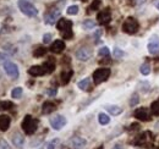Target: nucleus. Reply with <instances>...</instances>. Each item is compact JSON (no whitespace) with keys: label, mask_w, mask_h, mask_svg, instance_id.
<instances>
[{"label":"nucleus","mask_w":159,"mask_h":149,"mask_svg":"<svg viewBox=\"0 0 159 149\" xmlns=\"http://www.w3.org/2000/svg\"><path fill=\"white\" fill-rule=\"evenodd\" d=\"M17 5H19L21 12L28 17H34L38 15V10L36 9V6L33 4H31L28 0H19Z\"/></svg>","instance_id":"obj_1"},{"label":"nucleus","mask_w":159,"mask_h":149,"mask_svg":"<svg viewBox=\"0 0 159 149\" xmlns=\"http://www.w3.org/2000/svg\"><path fill=\"white\" fill-rule=\"evenodd\" d=\"M38 127V121L33 119L31 115H26L22 121V130L25 131L26 134H33Z\"/></svg>","instance_id":"obj_2"},{"label":"nucleus","mask_w":159,"mask_h":149,"mask_svg":"<svg viewBox=\"0 0 159 149\" xmlns=\"http://www.w3.org/2000/svg\"><path fill=\"white\" fill-rule=\"evenodd\" d=\"M139 22L135 17H127L122 25V31L127 34H135L139 31Z\"/></svg>","instance_id":"obj_3"},{"label":"nucleus","mask_w":159,"mask_h":149,"mask_svg":"<svg viewBox=\"0 0 159 149\" xmlns=\"http://www.w3.org/2000/svg\"><path fill=\"white\" fill-rule=\"evenodd\" d=\"M110 76V70L107 69V67H100L97 69L94 72H93V82L96 84H100L102 82H105Z\"/></svg>","instance_id":"obj_4"},{"label":"nucleus","mask_w":159,"mask_h":149,"mask_svg":"<svg viewBox=\"0 0 159 149\" xmlns=\"http://www.w3.org/2000/svg\"><path fill=\"white\" fill-rule=\"evenodd\" d=\"M4 70H5V72L7 74L9 77H11V78H14V79H16V78H19V67H17V65L16 64H14V62H11V61H7V62H5L4 65Z\"/></svg>","instance_id":"obj_5"},{"label":"nucleus","mask_w":159,"mask_h":149,"mask_svg":"<svg viewBox=\"0 0 159 149\" xmlns=\"http://www.w3.org/2000/svg\"><path fill=\"white\" fill-rule=\"evenodd\" d=\"M50 125H52V127L54 130L59 131L66 125V119L64 116H61V115H57V116L50 119Z\"/></svg>","instance_id":"obj_6"},{"label":"nucleus","mask_w":159,"mask_h":149,"mask_svg":"<svg viewBox=\"0 0 159 149\" xmlns=\"http://www.w3.org/2000/svg\"><path fill=\"white\" fill-rule=\"evenodd\" d=\"M147 49H148L149 54H153V55L158 54L159 53V37L158 36H156V34H154L153 37L151 38V40L148 42Z\"/></svg>","instance_id":"obj_7"},{"label":"nucleus","mask_w":159,"mask_h":149,"mask_svg":"<svg viewBox=\"0 0 159 149\" xmlns=\"http://www.w3.org/2000/svg\"><path fill=\"white\" fill-rule=\"evenodd\" d=\"M91 56H92V50L88 48H80L76 52V57L81 61H87L91 59Z\"/></svg>","instance_id":"obj_8"},{"label":"nucleus","mask_w":159,"mask_h":149,"mask_svg":"<svg viewBox=\"0 0 159 149\" xmlns=\"http://www.w3.org/2000/svg\"><path fill=\"white\" fill-rule=\"evenodd\" d=\"M97 20H98V22H99L100 25H108V23L110 22V20H111V14H110V11L107 9V10H103V11L98 12Z\"/></svg>","instance_id":"obj_9"},{"label":"nucleus","mask_w":159,"mask_h":149,"mask_svg":"<svg viewBox=\"0 0 159 149\" xmlns=\"http://www.w3.org/2000/svg\"><path fill=\"white\" fill-rule=\"evenodd\" d=\"M57 27L58 29L61 32H66V31H71L72 29V22L70 20L66 19H60L57 23Z\"/></svg>","instance_id":"obj_10"},{"label":"nucleus","mask_w":159,"mask_h":149,"mask_svg":"<svg viewBox=\"0 0 159 149\" xmlns=\"http://www.w3.org/2000/svg\"><path fill=\"white\" fill-rule=\"evenodd\" d=\"M60 17V10H52L50 12H48L45 15V23L48 25H54L57 22V20Z\"/></svg>","instance_id":"obj_11"},{"label":"nucleus","mask_w":159,"mask_h":149,"mask_svg":"<svg viewBox=\"0 0 159 149\" xmlns=\"http://www.w3.org/2000/svg\"><path fill=\"white\" fill-rule=\"evenodd\" d=\"M135 117H137L141 121H148L149 120V111L146 108H139L135 110Z\"/></svg>","instance_id":"obj_12"},{"label":"nucleus","mask_w":159,"mask_h":149,"mask_svg":"<svg viewBox=\"0 0 159 149\" xmlns=\"http://www.w3.org/2000/svg\"><path fill=\"white\" fill-rule=\"evenodd\" d=\"M64 49H65V43H64L62 40H60V39L55 40V42L52 44V47H50V52H52V53H55V54L62 53Z\"/></svg>","instance_id":"obj_13"},{"label":"nucleus","mask_w":159,"mask_h":149,"mask_svg":"<svg viewBox=\"0 0 159 149\" xmlns=\"http://www.w3.org/2000/svg\"><path fill=\"white\" fill-rule=\"evenodd\" d=\"M70 143H71V147L74 149H82L84 146H86V139H83L82 137H74L71 141H70Z\"/></svg>","instance_id":"obj_14"},{"label":"nucleus","mask_w":159,"mask_h":149,"mask_svg":"<svg viewBox=\"0 0 159 149\" xmlns=\"http://www.w3.org/2000/svg\"><path fill=\"white\" fill-rule=\"evenodd\" d=\"M28 74H31V76H33V77H37V76H43V74H47V72H45V70H44L43 66L36 65V66H32V67L28 69Z\"/></svg>","instance_id":"obj_15"},{"label":"nucleus","mask_w":159,"mask_h":149,"mask_svg":"<svg viewBox=\"0 0 159 149\" xmlns=\"http://www.w3.org/2000/svg\"><path fill=\"white\" fill-rule=\"evenodd\" d=\"M11 124V119L7 115H0V130L7 131Z\"/></svg>","instance_id":"obj_16"},{"label":"nucleus","mask_w":159,"mask_h":149,"mask_svg":"<svg viewBox=\"0 0 159 149\" xmlns=\"http://www.w3.org/2000/svg\"><path fill=\"white\" fill-rule=\"evenodd\" d=\"M12 143H14V146L15 147H17V148H22L23 147V144H25V138H23V136L21 134V133H15V134H12Z\"/></svg>","instance_id":"obj_17"},{"label":"nucleus","mask_w":159,"mask_h":149,"mask_svg":"<svg viewBox=\"0 0 159 149\" xmlns=\"http://www.w3.org/2000/svg\"><path fill=\"white\" fill-rule=\"evenodd\" d=\"M55 109H57V105L53 102H45L42 106V112L43 114H50V112L55 111Z\"/></svg>","instance_id":"obj_18"},{"label":"nucleus","mask_w":159,"mask_h":149,"mask_svg":"<svg viewBox=\"0 0 159 149\" xmlns=\"http://www.w3.org/2000/svg\"><path fill=\"white\" fill-rule=\"evenodd\" d=\"M72 74H74V71H72V70H65V71H62V72H61V76H60L61 83H62V84H67V83L70 82Z\"/></svg>","instance_id":"obj_19"},{"label":"nucleus","mask_w":159,"mask_h":149,"mask_svg":"<svg viewBox=\"0 0 159 149\" xmlns=\"http://www.w3.org/2000/svg\"><path fill=\"white\" fill-rule=\"evenodd\" d=\"M43 67H44V70H45L47 74H52L55 70V62L53 60H48L47 62H44Z\"/></svg>","instance_id":"obj_20"},{"label":"nucleus","mask_w":159,"mask_h":149,"mask_svg":"<svg viewBox=\"0 0 159 149\" xmlns=\"http://www.w3.org/2000/svg\"><path fill=\"white\" fill-rule=\"evenodd\" d=\"M107 110L109 111V114H111V115H114V116H116V115H120L121 112H122V109L118 106V105H109V106H107Z\"/></svg>","instance_id":"obj_21"},{"label":"nucleus","mask_w":159,"mask_h":149,"mask_svg":"<svg viewBox=\"0 0 159 149\" xmlns=\"http://www.w3.org/2000/svg\"><path fill=\"white\" fill-rule=\"evenodd\" d=\"M89 83H91L89 78H84L79 82V88L82 91H89Z\"/></svg>","instance_id":"obj_22"},{"label":"nucleus","mask_w":159,"mask_h":149,"mask_svg":"<svg viewBox=\"0 0 159 149\" xmlns=\"http://www.w3.org/2000/svg\"><path fill=\"white\" fill-rule=\"evenodd\" d=\"M98 121H99L100 125H108V124L110 122V117H109L107 114L100 112L99 115H98Z\"/></svg>","instance_id":"obj_23"},{"label":"nucleus","mask_w":159,"mask_h":149,"mask_svg":"<svg viewBox=\"0 0 159 149\" xmlns=\"http://www.w3.org/2000/svg\"><path fill=\"white\" fill-rule=\"evenodd\" d=\"M11 108H14V103L12 102H9V100L0 102V111H2V110H10Z\"/></svg>","instance_id":"obj_24"},{"label":"nucleus","mask_w":159,"mask_h":149,"mask_svg":"<svg viewBox=\"0 0 159 149\" xmlns=\"http://www.w3.org/2000/svg\"><path fill=\"white\" fill-rule=\"evenodd\" d=\"M139 72L143 74V76L149 74V72H151V66H149V64H148V62L142 64V65H141V67H139Z\"/></svg>","instance_id":"obj_25"},{"label":"nucleus","mask_w":159,"mask_h":149,"mask_svg":"<svg viewBox=\"0 0 159 149\" xmlns=\"http://www.w3.org/2000/svg\"><path fill=\"white\" fill-rule=\"evenodd\" d=\"M82 27L84 29H93L96 27V22L92 21V20H84L83 23H82Z\"/></svg>","instance_id":"obj_26"},{"label":"nucleus","mask_w":159,"mask_h":149,"mask_svg":"<svg viewBox=\"0 0 159 149\" xmlns=\"http://www.w3.org/2000/svg\"><path fill=\"white\" fill-rule=\"evenodd\" d=\"M22 88L21 87H16V88H14L12 89V92H11V97L14 98V99H20L21 95H22Z\"/></svg>","instance_id":"obj_27"},{"label":"nucleus","mask_w":159,"mask_h":149,"mask_svg":"<svg viewBox=\"0 0 159 149\" xmlns=\"http://www.w3.org/2000/svg\"><path fill=\"white\" fill-rule=\"evenodd\" d=\"M45 53H47V49H45L44 47H38V48L33 52V55L36 56V57H40V56L45 55Z\"/></svg>","instance_id":"obj_28"},{"label":"nucleus","mask_w":159,"mask_h":149,"mask_svg":"<svg viewBox=\"0 0 159 149\" xmlns=\"http://www.w3.org/2000/svg\"><path fill=\"white\" fill-rule=\"evenodd\" d=\"M66 12H67L69 15H77V12H79V6H77V5H71V6L67 7Z\"/></svg>","instance_id":"obj_29"},{"label":"nucleus","mask_w":159,"mask_h":149,"mask_svg":"<svg viewBox=\"0 0 159 149\" xmlns=\"http://www.w3.org/2000/svg\"><path fill=\"white\" fill-rule=\"evenodd\" d=\"M144 142H146V133L139 134V136H137V137H136V139H135V144H137V146H139V144H143Z\"/></svg>","instance_id":"obj_30"},{"label":"nucleus","mask_w":159,"mask_h":149,"mask_svg":"<svg viewBox=\"0 0 159 149\" xmlns=\"http://www.w3.org/2000/svg\"><path fill=\"white\" fill-rule=\"evenodd\" d=\"M151 110L154 115H159V100L158 102H153L151 105Z\"/></svg>","instance_id":"obj_31"},{"label":"nucleus","mask_w":159,"mask_h":149,"mask_svg":"<svg viewBox=\"0 0 159 149\" xmlns=\"http://www.w3.org/2000/svg\"><path fill=\"white\" fill-rule=\"evenodd\" d=\"M100 5H102V1H100V0H93V2H92L91 6H89V10H92V11L98 10L100 7Z\"/></svg>","instance_id":"obj_32"},{"label":"nucleus","mask_w":159,"mask_h":149,"mask_svg":"<svg viewBox=\"0 0 159 149\" xmlns=\"http://www.w3.org/2000/svg\"><path fill=\"white\" fill-rule=\"evenodd\" d=\"M58 143H59V139H53V141H50V142L47 144V149H55L57 146H58Z\"/></svg>","instance_id":"obj_33"},{"label":"nucleus","mask_w":159,"mask_h":149,"mask_svg":"<svg viewBox=\"0 0 159 149\" xmlns=\"http://www.w3.org/2000/svg\"><path fill=\"white\" fill-rule=\"evenodd\" d=\"M139 95L135 93L132 97H131V99H130V105L131 106H135V105H137V103H139Z\"/></svg>","instance_id":"obj_34"},{"label":"nucleus","mask_w":159,"mask_h":149,"mask_svg":"<svg viewBox=\"0 0 159 149\" xmlns=\"http://www.w3.org/2000/svg\"><path fill=\"white\" fill-rule=\"evenodd\" d=\"M124 56V52L121 50V49H118V48H115L114 49V57H116V59H120V57H122Z\"/></svg>","instance_id":"obj_35"},{"label":"nucleus","mask_w":159,"mask_h":149,"mask_svg":"<svg viewBox=\"0 0 159 149\" xmlns=\"http://www.w3.org/2000/svg\"><path fill=\"white\" fill-rule=\"evenodd\" d=\"M99 55L100 56H109V49L107 47H103L99 49Z\"/></svg>","instance_id":"obj_36"},{"label":"nucleus","mask_w":159,"mask_h":149,"mask_svg":"<svg viewBox=\"0 0 159 149\" xmlns=\"http://www.w3.org/2000/svg\"><path fill=\"white\" fill-rule=\"evenodd\" d=\"M7 61H9L7 55H5V54L0 53V65H4V64H5V62H7Z\"/></svg>","instance_id":"obj_37"},{"label":"nucleus","mask_w":159,"mask_h":149,"mask_svg":"<svg viewBox=\"0 0 159 149\" xmlns=\"http://www.w3.org/2000/svg\"><path fill=\"white\" fill-rule=\"evenodd\" d=\"M50 40H52V34L50 33H47V34L43 36V43L48 44V43H50Z\"/></svg>","instance_id":"obj_38"},{"label":"nucleus","mask_w":159,"mask_h":149,"mask_svg":"<svg viewBox=\"0 0 159 149\" xmlns=\"http://www.w3.org/2000/svg\"><path fill=\"white\" fill-rule=\"evenodd\" d=\"M47 93H48L49 97H55L57 93H58V89H57V88H49V89L47 91Z\"/></svg>","instance_id":"obj_39"},{"label":"nucleus","mask_w":159,"mask_h":149,"mask_svg":"<svg viewBox=\"0 0 159 149\" xmlns=\"http://www.w3.org/2000/svg\"><path fill=\"white\" fill-rule=\"evenodd\" d=\"M0 149H9V144L6 141L0 139Z\"/></svg>","instance_id":"obj_40"},{"label":"nucleus","mask_w":159,"mask_h":149,"mask_svg":"<svg viewBox=\"0 0 159 149\" xmlns=\"http://www.w3.org/2000/svg\"><path fill=\"white\" fill-rule=\"evenodd\" d=\"M139 127V124H132V125L130 126V130H137Z\"/></svg>","instance_id":"obj_41"},{"label":"nucleus","mask_w":159,"mask_h":149,"mask_svg":"<svg viewBox=\"0 0 159 149\" xmlns=\"http://www.w3.org/2000/svg\"><path fill=\"white\" fill-rule=\"evenodd\" d=\"M154 6L159 10V0H156V1H154Z\"/></svg>","instance_id":"obj_42"},{"label":"nucleus","mask_w":159,"mask_h":149,"mask_svg":"<svg viewBox=\"0 0 159 149\" xmlns=\"http://www.w3.org/2000/svg\"><path fill=\"white\" fill-rule=\"evenodd\" d=\"M97 149H103V146H99V147H98Z\"/></svg>","instance_id":"obj_43"},{"label":"nucleus","mask_w":159,"mask_h":149,"mask_svg":"<svg viewBox=\"0 0 159 149\" xmlns=\"http://www.w3.org/2000/svg\"><path fill=\"white\" fill-rule=\"evenodd\" d=\"M154 149H159V148H154Z\"/></svg>","instance_id":"obj_44"},{"label":"nucleus","mask_w":159,"mask_h":149,"mask_svg":"<svg viewBox=\"0 0 159 149\" xmlns=\"http://www.w3.org/2000/svg\"><path fill=\"white\" fill-rule=\"evenodd\" d=\"M39 149H43V148H39Z\"/></svg>","instance_id":"obj_45"}]
</instances>
